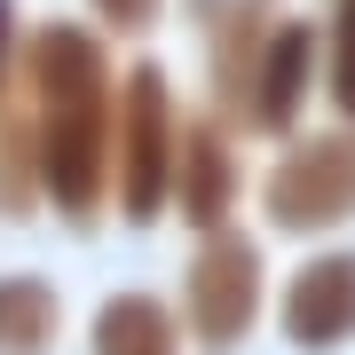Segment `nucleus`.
<instances>
[{"instance_id": "nucleus-9", "label": "nucleus", "mask_w": 355, "mask_h": 355, "mask_svg": "<svg viewBox=\"0 0 355 355\" xmlns=\"http://www.w3.org/2000/svg\"><path fill=\"white\" fill-rule=\"evenodd\" d=\"M87 355H182V316L150 292H111L95 308Z\"/></svg>"}, {"instance_id": "nucleus-1", "label": "nucleus", "mask_w": 355, "mask_h": 355, "mask_svg": "<svg viewBox=\"0 0 355 355\" xmlns=\"http://www.w3.org/2000/svg\"><path fill=\"white\" fill-rule=\"evenodd\" d=\"M24 87H32V127H40V190L71 229H95L111 205V158H119V71L87 24H48L24 32Z\"/></svg>"}, {"instance_id": "nucleus-11", "label": "nucleus", "mask_w": 355, "mask_h": 355, "mask_svg": "<svg viewBox=\"0 0 355 355\" xmlns=\"http://www.w3.org/2000/svg\"><path fill=\"white\" fill-rule=\"evenodd\" d=\"M40 198V127H24L16 103H0V214H32Z\"/></svg>"}, {"instance_id": "nucleus-13", "label": "nucleus", "mask_w": 355, "mask_h": 355, "mask_svg": "<svg viewBox=\"0 0 355 355\" xmlns=\"http://www.w3.org/2000/svg\"><path fill=\"white\" fill-rule=\"evenodd\" d=\"M87 8H95V16H103L111 32H150L166 0H87Z\"/></svg>"}, {"instance_id": "nucleus-5", "label": "nucleus", "mask_w": 355, "mask_h": 355, "mask_svg": "<svg viewBox=\"0 0 355 355\" xmlns=\"http://www.w3.org/2000/svg\"><path fill=\"white\" fill-rule=\"evenodd\" d=\"M308 95H316V24H300V16H277L261 40V64L245 79V127L253 135H292L308 111Z\"/></svg>"}, {"instance_id": "nucleus-3", "label": "nucleus", "mask_w": 355, "mask_h": 355, "mask_svg": "<svg viewBox=\"0 0 355 355\" xmlns=\"http://www.w3.org/2000/svg\"><path fill=\"white\" fill-rule=\"evenodd\" d=\"M268 300L261 284V245L245 237V229H198V253H190V277H182V324H190V340L205 355H229L245 347V331H253Z\"/></svg>"}, {"instance_id": "nucleus-2", "label": "nucleus", "mask_w": 355, "mask_h": 355, "mask_svg": "<svg viewBox=\"0 0 355 355\" xmlns=\"http://www.w3.org/2000/svg\"><path fill=\"white\" fill-rule=\"evenodd\" d=\"M174 158H182V111L174 79L158 64L119 71V158H111V198L127 221H158L174 205Z\"/></svg>"}, {"instance_id": "nucleus-4", "label": "nucleus", "mask_w": 355, "mask_h": 355, "mask_svg": "<svg viewBox=\"0 0 355 355\" xmlns=\"http://www.w3.org/2000/svg\"><path fill=\"white\" fill-rule=\"evenodd\" d=\"M268 221L292 229V237H316V229H340L355 214V127L340 119L331 135H300L292 150L268 166Z\"/></svg>"}, {"instance_id": "nucleus-8", "label": "nucleus", "mask_w": 355, "mask_h": 355, "mask_svg": "<svg viewBox=\"0 0 355 355\" xmlns=\"http://www.w3.org/2000/svg\"><path fill=\"white\" fill-rule=\"evenodd\" d=\"M268 24H277L268 0H205V79H214V103L229 119L245 111V79L261 64Z\"/></svg>"}, {"instance_id": "nucleus-10", "label": "nucleus", "mask_w": 355, "mask_h": 355, "mask_svg": "<svg viewBox=\"0 0 355 355\" xmlns=\"http://www.w3.org/2000/svg\"><path fill=\"white\" fill-rule=\"evenodd\" d=\"M64 300L48 277H0V355H55Z\"/></svg>"}, {"instance_id": "nucleus-6", "label": "nucleus", "mask_w": 355, "mask_h": 355, "mask_svg": "<svg viewBox=\"0 0 355 355\" xmlns=\"http://www.w3.org/2000/svg\"><path fill=\"white\" fill-rule=\"evenodd\" d=\"M284 340L308 355H331L355 340V253H308L284 284Z\"/></svg>"}, {"instance_id": "nucleus-7", "label": "nucleus", "mask_w": 355, "mask_h": 355, "mask_svg": "<svg viewBox=\"0 0 355 355\" xmlns=\"http://www.w3.org/2000/svg\"><path fill=\"white\" fill-rule=\"evenodd\" d=\"M245 166H237V135L229 119H182V158H174V214L190 229H221L237 214Z\"/></svg>"}, {"instance_id": "nucleus-12", "label": "nucleus", "mask_w": 355, "mask_h": 355, "mask_svg": "<svg viewBox=\"0 0 355 355\" xmlns=\"http://www.w3.org/2000/svg\"><path fill=\"white\" fill-rule=\"evenodd\" d=\"M324 95L355 127V0H331V16H324Z\"/></svg>"}, {"instance_id": "nucleus-14", "label": "nucleus", "mask_w": 355, "mask_h": 355, "mask_svg": "<svg viewBox=\"0 0 355 355\" xmlns=\"http://www.w3.org/2000/svg\"><path fill=\"white\" fill-rule=\"evenodd\" d=\"M16 64H24V24H16V0H0V103L16 87Z\"/></svg>"}]
</instances>
